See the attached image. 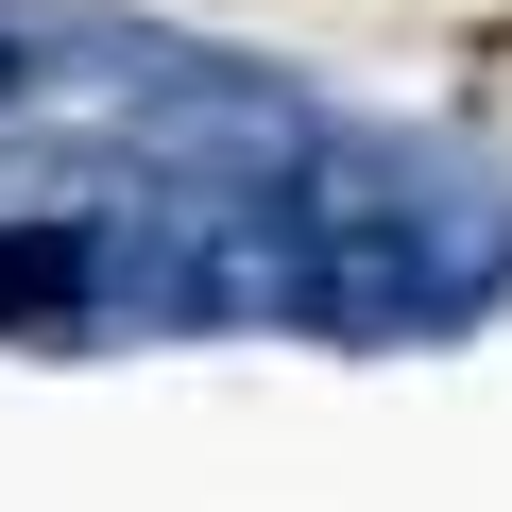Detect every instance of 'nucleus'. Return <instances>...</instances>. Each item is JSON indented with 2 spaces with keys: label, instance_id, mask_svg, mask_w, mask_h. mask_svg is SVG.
<instances>
[{
  "label": "nucleus",
  "instance_id": "2",
  "mask_svg": "<svg viewBox=\"0 0 512 512\" xmlns=\"http://www.w3.org/2000/svg\"><path fill=\"white\" fill-rule=\"evenodd\" d=\"M18 86H35V35H18V18H0V103H18Z\"/></svg>",
  "mask_w": 512,
  "mask_h": 512
},
{
  "label": "nucleus",
  "instance_id": "1",
  "mask_svg": "<svg viewBox=\"0 0 512 512\" xmlns=\"http://www.w3.org/2000/svg\"><path fill=\"white\" fill-rule=\"evenodd\" d=\"M86 308H103V222L18 205V222H0V342H69Z\"/></svg>",
  "mask_w": 512,
  "mask_h": 512
}]
</instances>
